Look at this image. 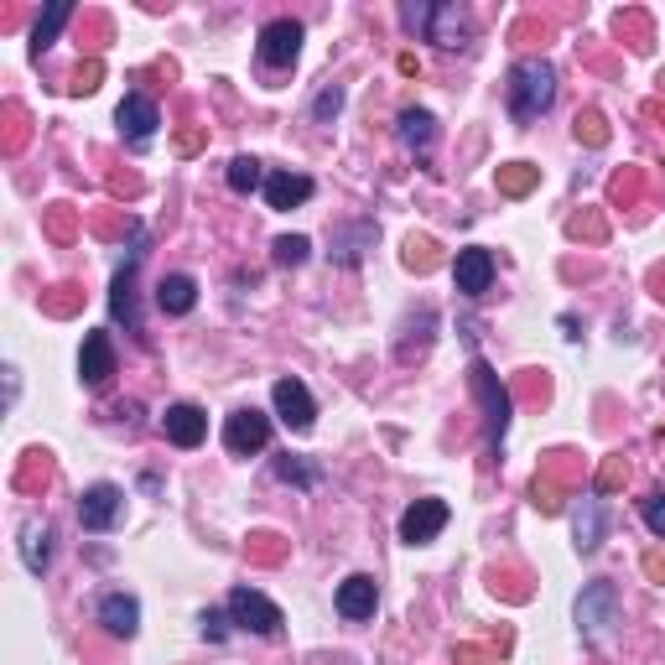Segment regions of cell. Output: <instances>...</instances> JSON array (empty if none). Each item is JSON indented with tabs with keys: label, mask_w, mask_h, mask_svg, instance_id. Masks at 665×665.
<instances>
[{
	"label": "cell",
	"mask_w": 665,
	"mask_h": 665,
	"mask_svg": "<svg viewBox=\"0 0 665 665\" xmlns=\"http://www.w3.org/2000/svg\"><path fill=\"white\" fill-rule=\"evenodd\" d=\"M557 100V69L547 58H520L510 69V110L515 120H541Z\"/></svg>",
	"instance_id": "1"
},
{
	"label": "cell",
	"mask_w": 665,
	"mask_h": 665,
	"mask_svg": "<svg viewBox=\"0 0 665 665\" xmlns=\"http://www.w3.org/2000/svg\"><path fill=\"white\" fill-rule=\"evenodd\" d=\"M406 27L427 32V42H437V48H463L474 37V17L453 0L447 6H406Z\"/></svg>",
	"instance_id": "2"
},
{
	"label": "cell",
	"mask_w": 665,
	"mask_h": 665,
	"mask_svg": "<svg viewBox=\"0 0 665 665\" xmlns=\"http://www.w3.org/2000/svg\"><path fill=\"white\" fill-rule=\"evenodd\" d=\"M474 395L484 401V422H489V447L505 443V432H510V391L499 385V375L484 364V359H474Z\"/></svg>",
	"instance_id": "3"
},
{
	"label": "cell",
	"mask_w": 665,
	"mask_h": 665,
	"mask_svg": "<svg viewBox=\"0 0 665 665\" xmlns=\"http://www.w3.org/2000/svg\"><path fill=\"white\" fill-rule=\"evenodd\" d=\"M229 619H235L239 630H250V634H260V640H276L281 634V609H276L266 593H256V588H235L229 593Z\"/></svg>",
	"instance_id": "4"
},
{
	"label": "cell",
	"mask_w": 665,
	"mask_h": 665,
	"mask_svg": "<svg viewBox=\"0 0 665 665\" xmlns=\"http://www.w3.org/2000/svg\"><path fill=\"white\" fill-rule=\"evenodd\" d=\"M266 443H271V416H266V411L245 406L224 422V447H229L235 458H250V453H260Z\"/></svg>",
	"instance_id": "5"
},
{
	"label": "cell",
	"mask_w": 665,
	"mask_h": 665,
	"mask_svg": "<svg viewBox=\"0 0 665 665\" xmlns=\"http://www.w3.org/2000/svg\"><path fill=\"white\" fill-rule=\"evenodd\" d=\"M271 401H276V416H281L291 432H312V422H318V406H312V395H308V385H302V380H291V375L276 380Z\"/></svg>",
	"instance_id": "6"
},
{
	"label": "cell",
	"mask_w": 665,
	"mask_h": 665,
	"mask_svg": "<svg viewBox=\"0 0 665 665\" xmlns=\"http://www.w3.org/2000/svg\"><path fill=\"white\" fill-rule=\"evenodd\" d=\"M447 526V505L443 499H416L406 515H401V541L406 547H427V541H437Z\"/></svg>",
	"instance_id": "7"
},
{
	"label": "cell",
	"mask_w": 665,
	"mask_h": 665,
	"mask_svg": "<svg viewBox=\"0 0 665 665\" xmlns=\"http://www.w3.org/2000/svg\"><path fill=\"white\" fill-rule=\"evenodd\" d=\"M619 619V598H614V582H593L588 593L578 598V624L588 640H598V634L609 630Z\"/></svg>",
	"instance_id": "8"
},
{
	"label": "cell",
	"mask_w": 665,
	"mask_h": 665,
	"mask_svg": "<svg viewBox=\"0 0 665 665\" xmlns=\"http://www.w3.org/2000/svg\"><path fill=\"white\" fill-rule=\"evenodd\" d=\"M120 510H125V495H120L115 484H94V489H84V499H79V526L84 530H110L120 520Z\"/></svg>",
	"instance_id": "9"
},
{
	"label": "cell",
	"mask_w": 665,
	"mask_h": 665,
	"mask_svg": "<svg viewBox=\"0 0 665 665\" xmlns=\"http://www.w3.org/2000/svg\"><path fill=\"white\" fill-rule=\"evenodd\" d=\"M297 52H302V27H297V21L281 17L260 32V63H266V69H291Z\"/></svg>",
	"instance_id": "10"
},
{
	"label": "cell",
	"mask_w": 665,
	"mask_h": 665,
	"mask_svg": "<svg viewBox=\"0 0 665 665\" xmlns=\"http://www.w3.org/2000/svg\"><path fill=\"white\" fill-rule=\"evenodd\" d=\"M115 125L120 136H131L141 146V141L156 136V125H162V110H156V100H146V94H125L115 110Z\"/></svg>",
	"instance_id": "11"
},
{
	"label": "cell",
	"mask_w": 665,
	"mask_h": 665,
	"mask_svg": "<svg viewBox=\"0 0 665 665\" xmlns=\"http://www.w3.org/2000/svg\"><path fill=\"white\" fill-rule=\"evenodd\" d=\"M79 375H84L89 391H100L104 380L115 375V343H110V333H84V349H79Z\"/></svg>",
	"instance_id": "12"
},
{
	"label": "cell",
	"mask_w": 665,
	"mask_h": 665,
	"mask_svg": "<svg viewBox=\"0 0 665 665\" xmlns=\"http://www.w3.org/2000/svg\"><path fill=\"white\" fill-rule=\"evenodd\" d=\"M375 609H380V588L370 572H354V578L339 582V614L343 619L359 624V619H375Z\"/></svg>",
	"instance_id": "13"
},
{
	"label": "cell",
	"mask_w": 665,
	"mask_h": 665,
	"mask_svg": "<svg viewBox=\"0 0 665 665\" xmlns=\"http://www.w3.org/2000/svg\"><path fill=\"white\" fill-rule=\"evenodd\" d=\"M162 432H167V443H177V447H198L208 437V416L198 406H167V416H162Z\"/></svg>",
	"instance_id": "14"
},
{
	"label": "cell",
	"mask_w": 665,
	"mask_h": 665,
	"mask_svg": "<svg viewBox=\"0 0 665 665\" xmlns=\"http://www.w3.org/2000/svg\"><path fill=\"white\" fill-rule=\"evenodd\" d=\"M110 312H115L120 323L131 328L141 339V308H136V256L120 266V276H115V287H110Z\"/></svg>",
	"instance_id": "15"
},
{
	"label": "cell",
	"mask_w": 665,
	"mask_h": 665,
	"mask_svg": "<svg viewBox=\"0 0 665 665\" xmlns=\"http://www.w3.org/2000/svg\"><path fill=\"white\" fill-rule=\"evenodd\" d=\"M453 276H458L463 297H484V291H489V281H495V256H489V250H458V266H453Z\"/></svg>",
	"instance_id": "16"
},
{
	"label": "cell",
	"mask_w": 665,
	"mask_h": 665,
	"mask_svg": "<svg viewBox=\"0 0 665 665\" xmlns=\"http://www.w3.org/2000/svg\"><path fill=\"white\" fill-rule=\"evenodd\" d=\"M100 624L115 634V640H131V634L141 630V603L131 593H110L100 603Z\"/></svg>",
	"instance_id": "17"
},
{
	"label": "cell",
	"mask_w": 665,
	"mask_h": 665,
	"mask_svg": "<svg viewBox=\"0 0 665 665\" xmlns=\"http://www.w3.org/2000/svg\"><path fill=\"white\" fill-rule=\"evenodd\" d=\"M312 198V177L308 172H271L266 177V204L271 208H297Z\"/></svg>",
	"instance_id": "18"
},
{
	"label": "cell",
	"mask_w": 665,
	"mask_h": 665,
	"mask_svg": "<svg viewBox=\"0 0 665 665\" xmlns=\"http://www.w3.org/2000/svg\"><path fill=\"white\" fill-rule=\"evenodd\" d=\"M156 308L167 312V318H188V312L198 308V281H193V276H162Z\"/></svg>",
	"instance_id": "19"
},
{
	"label": "cell",
	"mask_w": 665,
	"mask_h": 665,
	"mask_svg": "<svg viewBox=\"0 0 665 665\" xmlns=\"http://www.w3.org/2000/svg\"><path fill=\"white\" fill-rule=\"evenodd\" d=\"M603 547V495H582L578 505V551H598Z\"/></svg>",
	"instance_id": "20"
},
{
	"label": "cell",
	"mask_w": 665,
	"mask_h": 665,
	"mask_svg": "<svg viewBox=\"0 0 665 665\" xmlns=\"http://www.w3.org/2000/svg\"><path fill=\"white\" fill-rule=\"evenodd\" d=\"M21 562L32 567V572H48V562H52V530L42 526V520H27V530H21Z\"/></svg>",
	"instance_id": "21"
},
{
	"label": "cell",
	"mask_w": 665,
	"mask_h": 665,
	"mask_svg": "<svg viewBox=\"0 0 665 665\" xmlns=\"http://www.w3.org/2000/svg\"><path fill=\"white\" fill-rule=\"evenodd\" d=\"M401 141H406L411 152H427L432 141H437V120H432L427 110H406V115H401Z\"/></svg>",
	"instance_id": "22"
},
{
	"label": "cell",
	"mask_w": 665,
	"mask_h": 665,
	"mask_svg": "<svg viewBox=\"0 0 665 665\" xmlns=\"http://www.w3.org/2000/svg\"><path fill=\"white\" fill-rule=\"evenodd\" d=\"M73 17V6H52L48 17H37V27H32V58H42V52L52 48V37L63 32V21Z\"/></svg>",
	"instance_id": "23"
},
{
	"label": "cell",
	"mask_w": 665,
	"mask_h": 665,
	"mask_svg": "<svg viewBox=\"0 0 665 665\" xmlns=\"http://www.w3.org/2000/svg\"><path fill=\"white\" fill-rule=\"evenodd\" d=\"M276 478H287V484H302V489H318L323 484V468L318 463H302V458H276Z\"/></svg>",
	"instance_id": "24"
},
{
	"label": "cell",
	"mask_w": 665,
	"mask_h": 665,
	"mask_svg": "<svg viewBox=\"0 0 665 665\" xmlns=\"http://www.w3.org/2000/svg\"><path fill=\"white\" fill-rule=\"evenodd\" d=\"M229 188H235V193L266 188V172H260L256 156H235V162H229Z\"/></svg>",
	"instance_id": "25"
},
{
	"label": "cell",
	"mask_w": 665,
	"mask_h": 665,
	"mask_svg": "<svg viewBox=\"0 0 665 665\" xmlns=\"http://www.w3.org/2000/svg\"><path fill=\"white\" fill-rule=\"evenodd\" d=\"M271 256H276V266H287V271H291V266H302V260L312 256V239L308 235H281L271 245Z\"/></svg>",
	"instance_id": "26"
},
{
	"label": "cell",
	"mask_w": 665,
	"mask_h": 665,
	"mask_svg": "<svg viewBox=\"0 0 665 665\" xmlns=\"http://www.w3.org/2000/svg\"><path fill=\"white\" fill-rule=\"evenodd\" d=\"M536 177H541L536 167H526V162H510V167H499V193H510V198H520V193L536 188Z\"/></svg>",
	"instance_id": "27"
},
{
	"label": "cell",
	"mask_w": 665,
	"mask_h": 665,
	"mask_svg": "<svg viewBox=\"0 0 665 665\" xmlns=\"http://www.w3.org/2000/svg\"><path fill=\"white\" fill-rule=\"evenodd\" d=\"M370 239H375V224H354V229H343L339 235V266H354V260L364 256L359 245H370Z\"/></svg>",
	"instance_id": "28"
},
{
	"label": "cell",
	"mask_w": 665,
	"mask_h": 665,
	"mask_svg": "<svg viewBox=\"0 0 665 665\" xmlns=\"http://www.w3.org/2000/svg\"><path fill=\"white\" fill-rule=\"evenodd\" d=\"M401 260H406V271L427 276L432 266H437V245H432V239H416V235H411V239H406V256H401Z\"/></svg>",
	"instance_id": "29"
},
{
	"label": "cell",
	"mask_w": 665,
	"mask_h": 665,
	"mask_svg": "<svg viewBox=\"0 0 665 665\" xmlns=\"http://www.w3.org/2000/svg\"><path fill=\"white\" fill-rule=\"evenodd\" d=\"M578 141H588V146H603V141H609V125H603V115H598V110L578 115Z\"/></svg>",
	"instance_id": "30"
},
{
	"label": "cell",
	"mask_w": 665,
	"mask_h": 665,
	"mask_svg": "<svg viewBox=\"0 0 665 665\" xmlns=\"http://www.w3.org/2000/svg\"><path fill=\"white\" fill-rule=\"evenodd\" d=\"M48 474H52L48 453H27V468L17 474V484H21V489H32V484H48Z\"/></svg>",
	"instance_id": "31"
},
{
	"label": "cell",
	"mask_w": 665,
	"mask_h": 665,
	"mask_svg": "<svg viewBox=\"0 0 665 665\" xmlns=\"http://www.w3.org/2000/svg\"><path fill=\"white\" fill-rule=\"evenodd\" d=\"M624 478H630V463H624V458H609V463H603V474H598V495H614Z\"/></svg>",
	"instance_id": "32"
},
{
	"label": "cell",
	"mask_w": 665,
	"mask_h": 665,
	"mask_svg": "<svg viewBox=\"0 0 665 665\" xmlns=\"http://www.w3.org/2000/svg\"><path fill=\"white\" fill-rule=\"evenodd\" d=\"M640 515H645V526L655 530V536H661L665 541V495H650L645 505H640Z\"/></svg>",
	"instance_id": "33"
},
{
	"label": "cell",
	"mask_w": 665,
	"mask_h": 665,
	"mask_svg": "<svg viewBox=\"0 0 665 665\" xmlns=\"http://www.w3.org/2000/svg\"><path fill=\"white\" fill-rule=\"evenodd\" d=\"M339 110H343V89L333 84V89H323V94H318V110H312V115H318V120H333Z\"/></svg>",
	"instance_id": "34"
},
{
	"label": "cell",
	"mask_w": 665,
	"mask_h": 665,
	"mask_svg": "<svg viewBox=\"0 0 665 665\" xmlns=\"http://www.w3.org/2000/svg\"><path fill=\"white\" fill-rule=\"evenodd\" d=\"M100 73H104L100 63H89V69H79V79H73L69 89H73V94H94V89H100Z\"/></svg>",
	"instance_id": "35"
},
{
	"label": "cell",
	"mask_w": 665,
	"mask_h": 665,
	"mask_svg": "<svg viewBox=\"0 0 665 665\" xmlns=\"http://www.w3.org/2000/svg\"><path fill=\"white\" fill-rule=\"evenodd\" d=\"M198 624H204V640H214V645H219L224 634H229V619H224V614H214V609H208V614L198 619Z\"/></svg>",
	"instance_id": "36"
},
{
	"label": "cell",
	"mask_w": 665,
	"mask_h": 665,
	"mask_svg": "<svg viewBox=\"0 0 665 665\" xmlns=\"http://www.w3.org/2000/svg\"><path fill=\"white\" fill-rule=\"evenodd\" d=\"M572 235H578V239H603V219H593V214L582 219V214H578V219H572Z\"/></svg>",
	"instance_id": "37"
},
{
	"label": "cell",
	"mask_w": 665,
	"mask_h": 665,
	"mask_svg": "<svg viewBox=\"0 0 665 665\" xmlns=\"http://www.w3.org/2000/svg\"><path fill=\"white\" fill-rule=\"evenodd\" d=\"M645 572H650L655 582H665V557H645Z\"/></svg>",
	"instance_id": "38"
}]
</instances>
